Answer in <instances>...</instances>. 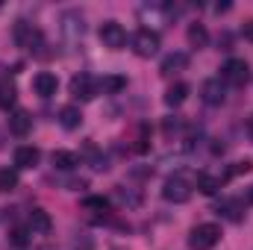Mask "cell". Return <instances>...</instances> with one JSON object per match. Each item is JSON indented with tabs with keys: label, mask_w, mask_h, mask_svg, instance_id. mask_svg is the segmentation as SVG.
<instances>
[{
	"label": "cell",
	"mask_w": 253,
	"mask_h": 250,
	"mask_svg": "<svg viewBox=\"0 0 253 250\" xmlns=\"http://www.w3.org/2000/svg\"><path fill=\"white\" fill-rule=\"evenodd\" d=\"M218 242H221V227L218 224H197L189 236L191 250H212Z\"/></svg>",
	"instance_id": "6da1fadb"
},
{
	"label": "cell",
	"mask_w": 253,
	"mask_h": 250,
	"mask_svg": "<svg viewBox=\"0 0 253 250\" xmlns=\"http://www.w3.org/2000/svg\"><path fill=\"white\" fill-rule=\"evenodd\" d=\"M162 197L171 200V203H186L191 197V183L186 174H174L165 180V188H162Z\"/></svg>",
	"instance_id": "7a4b0ae2"
},
{
	"label": "cell",
	"mask_w": 253,
	"mask_h": 250,
	"mask_svg": "<svg viewBox=\"0 0 253 250\" xmlns=\"http://www.w3.org/2000/svg\"><path fill=\"white\" fill-rule=\"evenodd\" d=\"M132 50H135V56H141V59H150V56L159 50V33H156V30H147V27H141V30L132 36Z\"/></svg>",
	"instance_id": "3957f363"
},
{
	"label": "cell",
	"mask_w": 253,
	"mask_h": 250,
	"mask_svg": "<svg viewBox=\"0 0 253 250\" xmlns=\"http://www.w3.org/2000/svg\"><path fill=\"white\" fill-rule=\"evenodd\" d=\"M221 80L230 83V85H245L251 80V68L245 59H227L221 65Z\"/></svg>",
	"instance_id": "277c9868"
},
{
	"label": "cell",
	"mask_w": 253,
	"mask_h": 250,
	"mask_svg": "<svg viewBox=\"0 0 253 250\" xmlns=\"http://www.w3.org/2000/svg\"><path fill=\"white\" fill-rule=\"evenodd\" d=\"M100 42H103V47H109V50H121L126 44L124 27H121L118 21H106V24L100 27Z\"/></svg>",
	"instance_id": "5b68a950"
},
{
	"label": "cell",
	"mask_w": 253,
	"mask_h": 250,
	"mask_svg": "<svg viewBox=\"0 0 253 250\" xmlns=\"http://www.w3.org/2000/svg\"><path fill=\"white\" fill-rule=\"evenodd\" d=\"M71 94H74L77 100H94V97H97V83H94V77H91V74H77V77L71 80Z\"/></svg>",
	"instance_id": "8992f818"
},
{
	"label": "cell",
	"mask_w": 253,
	"mask_h": 250,
	"mask_svg": "<svg viewBox=\"0 0 253 250\" xmlns=\"http://www.w3.org/2000/svg\"><path fill=\"white\" fill-rule=\"evenodd\" d=\"M39 159H42V150H39V147H33V144H21V147H15V168H18V171H30V168H36Z\"/></svg>",
	"instance_id": "52a82bcc"
},
{
	"label": "cell",
	"mask_w": 253,
	"mask_h": 250,
	"mask_svg": "<svg viewBox=\"0 0 253 250\" xmlns=\"http://www.w3.org/2000/svg\"><path fill=\"white\" fill-rule=\"evenodd\" d=\"M33 88H36L39 97H53L56 88H59V80H56V74H50V71H39V74L33 77Z\"/></svg>",
	"instance_id": "ba28073f"
},
{
	"label": "cell",
	"mask_w": 253,
	"mask_h": 250,
	"mask_svg": "<svg viewBox=\"0 0 253 250\" xmlns=\"http://www.w3.org/2000/svg\"><path fill=\"white\" fill-rule=\"evenodd\" d=\"M200 97H203V103H209V106H221L224 97H227V88H224L221 80H206L203 88H200Z\"/></svg>",
	"instance_id": "9c48e42d"
},
{
	"label": "cell",
	"mask_w": 253,
	"mask_h": 250,
	"mask_svg": "<svg viewBox=\"0 0 253 250\" xmlns=\"http://www.w3.org/2000/svg\"><path fill=\"white\" fill-rule=\"evenodd\" d=\"M27 224H30V233L33 236H47L53 230V221H50V215L44 209H33L30 218H27Z\"/></svg>",
	"instance_id": "30bf717a"
},
{
	"label": "cell",
	"mask_w": 253,
	"mask_h": 250,
	"mask_svg": "<svg viewBox=\"0 0 253 250\" xmlns=\"http://www.w3.org/2000/svg\"><path fill=\"white\" fill-rule=\"evenodd\" d=\"M30 129H33V115L27 109H15L9 115V132L12 135H27Z\"/></svg>",
	"instance_id": "8fae6325"
},
{
	"label": "cell",
	"mask_w": 253,
	"mask_h": 250,
	"mask_svg": "<svg viewBox=\"0 0 253 250\" xmlns=\"http://www.w3.org/2000/svg\"><path fill=\"white\" fill-rule=\"evenodd\" d=\"M189 68V53H168L162 59V74H177V71H186Z\"/></svg>",
	"instance_id": "7c38bea8"
},
{
	"label": "cell",
	"mask_w": 253,
	"mask_h": 250,
	"mask_svg": "<svg viewBox=\"0 0 253 250\" xmlns=\"http://www.w3.org/2000/svg\"><path fill=\"white\" fill-rule=\"evenodd\" d=\"M189 83H174L168 91H165V103L168 106H183L186 103V97H189Z\"/></svg>",
	"instance_id": "4fadbf2b"
},
{
	"label": "cell",
	"mask_w": 253,
	"mask_h": 250,
	"mask_svg": "<svg viewBox=\"0 0 253 250\" xmlns=\"http://www.w3.org/2000/svg\"><path fill=\"white\" fill-rule=\"evenodd\" d=\"M50 159H53V168H56V171H74V168L80 165V156L71 153V150H56Z\"/></svg>",
	"instance_id": "5bb4252c"
},
{
	"label": "cell",
	"mask_w": 253,
	"mask_h": 250,
	"mask_svg": "<svg viewBox=\"0 0 253 250\" xmlns=\"http://www.w3.org/2000/svg\"><path fill=\"white\" fill-rule=\"evenodd\" d=\"M59 124L65 129H77V126L83 124V112H80V106H62V112H59Z\"/></svg>",
	"instance_id": "9a60e30c"
},
{
	"label": "cell",
	"mask_w": 253,
	"mask_h": 250,
	"mask_svg": "<svg viewBox=\"0 0 253 250\" xmlns=\"http://www.w3.org/2000/svg\"><path fill=\"white\" fill-rule=\"evenodd\" d=\"M124 88H126V77H121V74H109V77L100 80V91L103 94H118Z\"/></svg>",
	"instance_id": "2e32d148"
},
{
	"label": "cell",
	"mask_w": 253,
	"mask_h": 250,
	"mask_svg": "<svg viewBox=\"0 0 253 250\" xmlns=\"http://www.w3.org/2000/svg\"><path fill=\"white\" fill-rule=\"evenodd\" d=\"M189 44L191 47H197V50L209 44V33H206L203 24H189Z\"/></svg>",
	"instance_id": "e0dca14e"
},
{
	"label": "cell",
	"mask_w": 253,
	"mask_h": 250,
	"mask_svg": "<svg viewBox=\"0 0 253 250\" xmlns=\"http://www.w3.org/2000/svg\"><path fill=\"white\" fill-rule=\"evenodd\" d=\"M18 188V168H0V191L9 194Z\"/></svg>",
	"instance_id": "ac0fdd59"
},
{
	"label": "cell",
	"mask_w": 253,
	"mask_h": 250,
	"mask_svg": "<svg viewBox=\"0 0 253 250\" xmlns=\"http://www.w3.org/2000/svg\"><path fill=\"white\" fill-rule=\"evenodd\" d=\"M194 186L200 188L203 194H215V191L221 188V180L212 177V174H197V177H194Z\"/></svg>",
	"instance_id": "d6986e66"
},
{
	"label": "cell",
	"mask_w": 253,
	"mask_h": 250,
	"mask_svg": "<svg viewBox=\"0 0 253 250\" xmlns=\"http://www.w3.org/2000/svg\"><path fill=\"white\" fill-rule=\"evenodd\" d=\"M218 212L224 218H230V221H242V200H224L218 206Z\"/></svg>",
	"instance_id": "ffe728a7"
},
{
	"label": "cell",
	"mask_w": 253,
	"mask_h": 250,
	"mask_svg": "<svg viewBox=\"0 0 253 250\" xmlns=\"http://www.w3.org/2000/svg\"><path fill=\"white\" fill-rule=\"evenodd\" d=\"M83 209H88V212H106L109 209V200L106 197H85L83 200Z\"/></svg>",
	"instance_id": "44dd1931"
},
{
	"label": "cell",
	"mask_w": 253,
	"mask_h": 250,
	"mask_svg": "<svg viewBox=\"0 0 253 250\" xmlns=\"http://www.w3.org/2000/svg\"><path fill=\"white\" fill-rule=\"evenodd\" d=\"M15 103V85H0V109H9Z\"/></svg>",
	"instance_id": "7402d4cb"
},
{
	"label": "cell",
	"mask_w": 253,
	"mask_h": 250,
	"mask_svg": "<svg viewBox=\"0 0 253 250\" xmlns=\"http://www.w3.org/2000/svg\"><path fill=\"white\" fill-rule=\"evenodd\" d=\"M253 165H251V159H245V162H236L233 168H230V177H236V174H248Z\"/></svg>",
	"instance_id": "603a6c76"
},
{
	"label": "cell",
	"mask_w": 253,
	"mask_h": 250,
	"mask_svg": "<svg viewBox=\"0 0 253 250\" xmlns=\"http://www.w3.org/2000/svg\"><path fill=\"white\" fill-rule=\"evenodd\" d=\"M12 242H15V245H24V242H27V233H24V230H15V233H12Z\"/></svg>",
	"instance_id": "cb8c5ba5"
},
{
	"label": "cell",
	"mask_w": 253,
	"mask_h": 250,
	"mask_svg": "<svg viewBox=\"0 0 253 250\" xmlns=\"http://www.w3.org/2000/svg\"><path fill=\"white\" fill-rule=\"evenodd\" d=\"M245 39H251V42H253V24H248V27H245Z\"/></svg>",
	"instance_id": "d4e9b609"
},
{
	"label": "cell",
	"mask_w": 253,
	"mask_h": 250,
	"mask_svg": "<svg viewBox=\"0 0 253 250\" xmlns=\"http://www.w3.org/2000/svg\"><path fill=\"white\" fill-rule=\"evenodd\" d=\"M248 135H251V138H253V115H251V118H248Z\"/></svg>",
	"instance_id": "484cf974"
},
{
	"label": "cell",
	"mask_w": 253,
	"mask_h": 250,
	"mask_svg": "<svg viewBox=\"0 0 253 250\" xmlns=\"http://www.w3.org/2000/svg\"><path fill=\"white\" fill-rule=\"evenodd\" d=\"M248 203H253V186L248 188Z\"/></svg>",
	"instance_id": "4316f807"
}]
</instances>
